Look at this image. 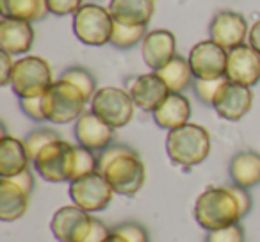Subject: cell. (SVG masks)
Returning a JSON list of instances; mask_svg holds the SVG:
<instances>
[{
  "label": "cell",
  "mask_w": 260,
  "mask_h": 242,
  "mask_svg": "<svg viewBox=\"0 0 260 242\" xmlns=\"http://www.w3.org/2000/svg\"><path fill=\"white\" fill-rule=\"evenodd\" d=\"M194 219L205 231L221 230V228L237 224L244 219L241 205L232 191V185L207 187L196 198Z\"/></svg>",
  "instance_id": "1"
},
{
  "label": "cell",
  "mask_w": 260,
  "mask_h": 242,
  "mask_svg": "<svg viewBox=\"0 0 260 242\" xmlns=\"http://www.w3.org/2000/svg\"><path fill=\"white\" fill-rule=\"evenodd\" d=\"M212 143L210 134L205 127L198 123H191L180 128L170 130L166 135V153L175 166L184 169L202 164L209 157Z\"/></svg>",
  "instance_id": "2"
},
{
  "label": "cell",
  "mask_w": 260,
  "mask_h": 242,
  "mask_svg": "<svg viewBox=\"0 0 260 242\" xmlns=\"http://www.w3.org/2000/svg\"><path fill=\"white\" fill-rule=\"evenodd\" d=\"M87 98L68 80H54L43 94V112L47 121L54 125H68L77 121L86 111Z\"/></svg>",
  "instance_id": "3"
},
{
  "label": "cell",
  "mask_w": 260,
  "mask_h": 242,
  "mask_svg": "<svg viewBox=\"0 0 260 242\" xmlns=\"http://www.w3.org/2000/svg\"><path fill=\"white\" fill-rule=\"evenodd\" d=\"M75 146L64 139L52 141L34 157L36 173L50 184L72 182L75 175Z\"/></svg>",
  "instance_id": "4"
},
{
  "label": "cell",
  "mask_w": 260,
  "mask_h": 242,
  "mask_svg": "<svg viewBox=\"0 0 260 242\" xmlns=\"http://www.w3.org/2000/svg\"><path fill=\"white\" fill-rule=\"evenodd\" d=\"M52 84H54V75L47 59L40 55H23L16 61L11 89L18 98L43 96Z\"/></svg>",
  "instance_id": "5"
},
{
  "label": "cell",
  "mask_w": 260,
  "mask_h": 242,
  "mask_svg": "<svg viewBox=\"0 0 260 242\" xmlns=\"http://www.w3.org/2000/svg\"><path fill=\"white\" fill-rule=\"evenodd\" d=\"M112 25L114 18L109 8L98 4H84L73 15V34L87 47H104L111 43Z\"/></svg>",
  "instance_id": "6"
},
{
  "label": "cell",
  "mask_w": 260,
  "mask_h": 242,
  "mask_svg": "<svg viewBox=\"0 0 260 242\" xmlns=\"http://www.w3.org/2000/svg\"><path fill=\"white\" fill-rule=\"evenodd\" d=\"M100 173L105 175L111 187L119 196H136L146 182V166L136 150L116 157Z\"/></svg>",
  "instance_id": "7"
},
{
  "label": "cell",
  "mask_w": 260,
  "mask_h": 242,
  "mask_svg": "<svg viewBox=\"0 0 260 242\" xmlns=\"http://www.w3.org/2000/svg\"><path fill=\"white\" fill-rule=\"evenodd\" d=\"M89 103L91 111L96 116H100L114 130L126 127L134 118L136 103L128 91L121 89V87H100L91 98Z\"/></svg>",
  "instance_id": "8"
},
{
  "label": "cell",
  "mask_w": 260,
  "mask_h": 242,
  "mask_svg": "<svg viewBox=\"0 0 260 242\" xmlns=\"http://www.w3.org/2000/svg\"><path fill=\"white\" fill-rule=\"evenodd\" d=\"M70 198L72 203L80 206L89 214L102 212L109 206V203L114 198V189L107 182L104 173L94 171L86 177H80L77 180L70 182Z\"/></svg>",
  "instance_id": "9"
},
{
  "label": "cell",
  "mask_w": 260,
  "mask_h": 242,
  "mask_svg": "<svg viewBox=\"0 0 260 242\" xmlns=\"http://www.w3.org/2000/svg\"><path fill=\"white\" fill-rule=\"evenodd\" d=\"M93 223L94 217L89 212L72 203V205L61 206L52 216L50 230L59 242H84L91 233Z\"/></svg>",
  "instance_id": "10"
},
{
  "label": "cell",
  "mask_w": 260,
  "mask_h": 242,
  "mask_svg": "<svg viewBox=\"0 0 260 242\" xmlns=\"http://www.w3.org/2000/svg\"><path fill=\"white\" fill-rule=\"evenodd\" d=\"M189 66L194 79H226L228 50L214 43L212 40H205L196 43L189 50Z\"/></svg>",
  "instance_id": "11"
},
{
  "label": "cell",
  "mask_w": 260,
  "mask_h": 242,
  "mask_svg": "<svg viewBox=\"0 0 260 242\" xmlns=\"http://www.w3.org/2000/svg\"><path fill=\"white\" fill-rule=\"evenodd\" d=\"M253 107L251 87L241 86L232 80L224 79L219 86L212 101V109L221 119L226 121H241Z\"/></svg>",
  "instance_id": "12"
},
{
  "label": "cell",
  "mask_w": 260,
  "mask_h": 242,
  "mask_svg": "<svg viewBox=\"0 0 260 242\" xmlns=\"http://www.w3.org/2000/svg\"><path fill=\"white\" fill-rule=\"evenodd\" d=\"M249 27L246 18L235 11H219L209 23V40L223 47L224 50H234L246 43Z\"/></svg>",
  "instance_id": "13"
},
{
  "label": "cell",
  "mask_w": 260,
  "mask_h": 242,
  "mask_svg": "<svg viewBox=\"0 0 260 242\" xmlns=\"http://www.w3.org/2000/svg\"><path fill=\"white\" fill-rule=\"evenodd\" d=\"M114 128L105 123L91 109L84 111V114L73 125V135H75L77 145L93 150L96 153H100L102 150L114 143Z\"/></svg>",
  "instance_id": "14"
},
{
  "label": "cell",
  "mask_w": 260,
  "mask_h": 242,
  "mask_svg": "<svg viewBox=\"0 0 260 242\" xmlns=\"http://www.w3.org/2000/svg\"><path fill=\"white\" fill-rule=\"evenodd\" d=\"M226 77L235 84L253 87L260 82V55L248 43L228 52Z\"/></svg>",
  "instance_id": "15"
},
{
  "label": "cell",
  "mask_w": 260,
  "mask_h": 242,
  "mask_svg": "<svg viewBox=\"0 0 260 242\" xmlns=\"http://www.w3.org/2000/svg\"><path fill=\"white\" fill-rule=\"evenodd\" d=\"M128 93L132 96V100H134L136 107L152 114L166 100L171 91L166 86V82L159 77V73L150 72L132 79V82L128 86Z\"/></svg>",
  "instance_id": "16"
},
{
  "label": "cell",
  "mask_w": 260,
  "mask_h": 242,
  "mask_svg": "<svg viewBox=\"0 0 260 242\" xmlns=\"http://www.w3.org/2000/svg\"><path fill=\"white\" fill-rule=\"evenodd\" d=\"M141 55L145 64L157 72L177 55V38L168 29L148 30L141 43Z\"/></svg>",
  "instance_id": "17"
},
{
  "label": "cell",
  "mask_w": 260,
  "mask_h": 242,
  "mask_svg": "<svg viewBox=\"0 0 260 242\" xmlns=\"http://www.w3.org/2000/svg\"><path fill=\"white\" fill-rule=\"evenodd\" d=\"M34 45L32 23L25 20H0V50L11 55H25Z\"/></svg>",
  "instance_id": "18"
},
{
  "label": "cell",
  "mask_w": 260,
  "mask_h": 242,
  "mask_svg": "<svg viewBox=\"0 0 260 242\" xmlns=\"http://www.w3.org/2000/svg\"><path fill=\"white\" fill-rule=\"evenodd\" d=\"M155 125L162 130H175L189 123L191 101L184 93H170L168 98L152 112Z\"/></svg>",
  "instance_id": "19"
},
{
  "label": "cell",
  "mask_w": 260,
  "mask_h": 242,
  "mask_svg": "<svg viewBox=\"0 0 260 242\" xmlns=\"http://www.w3.org/2000/svg\"><path fill=\"white\" fill-rule=\"evenodd\" d=\"M29 153L23 139L4 134L0 139V178H13L30 169Z\"/></svg>",
  "instance_id": "20"
},
{
  "label": "cell",
  "mask_w": 260,
  "mask_h": 242,
  "mask_svg": "<svg viewBox=\"0 0 260 242\" xmlns=\"http://www.w3.org/2000/svg\"><path fill=\"white\" fill-rule=\"evenodd\" d=\"M228 177L232 184L244 189L260 185V153L253 150L237 152L228 164Z\"/></svg>",
  "instance_id": "21"
},
{
  "label": "cell",
  "mask_w": 260,
  "mask_h": 242,
  "mask_svg": "<svg viewBox=\"0 0 260 242\" xmlns=\"http://www.w3.org/2000/svg\"><path fill=\"white\" fill-rule=\"evenodd\" d=\"M112 18L125 25H146L155 15V0H111Z\"/></svg>",
  "instance_id": "22"
},
{
  "label": "cell",
  "mask_w": 260,
  "mask_h": 242,
  "mask_svg": "<svg viewBox=\"0 0 260 242\" xmlns=\"http://www.w3.org/2000/svg\"><path fill=\"white\" fill-rule=\"evenodd\" d=\"M30 194L9 178H0V221L13 223L29 210Z\"/></svg>",
  "instance_id": "23"
},
{
  "label": "cell",
  "mask_w": 260,
  "mask_h": 242,
  "mask_svg": "<svg viewBox=\"0 0 260 242\" xmlns=\"http://www.w3.org/2000/svg\"><path fill=\"white\" fill-rule=\"evenodd\" d=\"M2 18L38 22L48 15L47 0H0Z\"/></svg>",
  "instance_id": "24"
},
{
  "label": "cell",
  "mask_w": 260,
  "mask_h": 242,
  "mask_svg": "<svg viewBox=\"0 0 260 242\" xmlns=\"http://www.w3.org/2000/svg\"><path fill=\"white\" fill-rule=\"evenodd\" d=\"M157 73L166 82V86L170 87L171 93H184L194 82V75L191 72L187 57H182L178 54L166 66L157 70Z\"/></svg>",
  "instance_id": "25"
},
{
  "label": "cell",
  "mask_w": 260,
  "mask_h": 242,
  "mask_svg": "<svg viewBox=\"0 0 260 242\" xmlns=\"http://www.w3.org/2000/svg\"><path fill=\"white\" fill-rule=\"evenodd\" d=\"M146 34H148L146 25H125L114 20L109 45H112L118 50H128V48H134L136 45H141Z\"/></svg>",
  "instance_id": "26"
},
{
  "label": "cell",
  "mask_w": 260,
  "mask_h": 242,
  "mask_svg": "<svg viewBox=\"0 0 260 242\" xmlns=\"http://www.w3.org/2000/svg\"><path fill=\"white\" fill-rule=\"evenodd\" d=\"M59 79L68 80V82H72L73 86L79 87V89L84 93V96L87 98V101H91V98H93L94 93L98 91L96 79H94L93 73H91L87 68H84V66H70V68H66L64 72L61 73Z\"/></svg>",
  "instance_id": "27"
},
{
  "label": "cell",
  "mask_w": 260,
  "mask_h": 242,
  "mask_svg": "<svg viewBox=\"0 0 260 242\" xmlns=\"http://www.w3.org/2000/svg\"><path fill=\"white\" fill-rule=\"evenodd\" d=\"M57 139H61V135L48 127H40V128L30 130L29 134L25 135V139H23L30 160H34V157H36L38 153L45 148V146L50 145L52 141H57Z\"/></svg>",
  "instance_id": "28"
},
{
  "label": "cell",
  "mask_w": 260,
  "mask_h": 242,
  "mask_svg": "<svg viewBox=\"0 0 260 242\" xmlns=\"http://www.w3.org/2000/svg\"><path fill=\"white\" fill-rule=\"evenodd\" d=\"M94 171H98V153L77 145L75 146V175H73V180H77V178H80V177H86V175H89V173H94Z\"/></svg>",
  "instance_id": "29"
},
{
  "label": "cell",
  "mask_w": 260,
  "mask_h": 242,
  "mask_svg": "<svg viewBox=\"0 0 260 242\" xmlns=\"http://www.w3.org/2000/svg\"><path fill=\"white\" fill-rule=\"evenodd\" d=\"M224 82V79H194L192 82V91L194 96L207 107H212L214 96H216L219 86Z\"/></svg>",
  "instance_id": "30"
},
{
  "label": "cell",
  "mask_w": 260,
  "mask_h": 242,
  "mask_svg": "<svg viewBox=\"0 0 260 242\" xmlns=\"http://www.w3.org/2000/svg\"><path fill=\"white\" fill-rule=\"evenodd\" d=\"M205 242H246V230L241 223L221 230L207 231Z\"/></svg>",
  "instance_id": "31"
},
{
  "label": "cell",
  "mask_w": 260,
  "mask_h": 242,
  "mask_svg": "<svg viewBox=\"0 0 260 242\" xmlns=\"http://www.w3.org/2000/svg\"><path fill=\"white\" fill-rule=\"evenodd\" d=\"M112 231L125 237L128 242H150L148 230L141 223H136V221H125V223L116 224L112 228Z\"/></svg>",
  "instance_id": "32"
},
{
  "label": "cell",
  "mask_w": 260,
  "mask_h": 242,
  "mask_svg": "<svg viewBox=\"0 0 260 242\" xmlns=\"http://www.w3.org/2000/svg\"><path fill=\"white\" fill-rule=\"evenodd\" d=\"M18 103H20L22 112L29 119H32V121H36V123H43V121H47L45 112H43V96L18 98Z\"/></svg>",
  "instance_id": "33"
},
{
  "label": "cell",
  "mask_w": 260,
  "mask_h": 242,
  "mask_svg": "<svg viewBox=\"0 0 260 242\" xmlns=\"http://www.w3.org/2000/svg\"><path fill=\"white\" fill-rule=\"evenodd\" d=\"M47 6L50 15L73 16L84 6V0H47Z\"/></svg>",
  "instance_id": "34"
},
{
  "label": "cell",
  "mask_w": 260,
  "mask_h": 242,
  "mask_svg": "<svg viewBox=\"0 0 260 242\" xmlns=\"http://www.w3.org/2000/svg\"><path fill=\"white\" fill-rule=\"evenodd\" d=\"M132 150L134 148H130L128 145H123V143H112L111 146H107V148L98 153V171H104L105 166H107L109 162H112L116 157L132 152Z\"/></svg>",
  "instance_id": "35"
},
{
  "label": "cell",
  "mask_w": 260,
  "mask_h": 242,
  "mask_svg": "<svg viewBox=\"0 0 260 242\" xmlns=\"http://www.w3.org/2000/svg\"><path fill=\"white\" fill-rule=\"evenodd\" d=\"M15 64H16L15 55L0 50V84H2V86H11Z\"/></svg>",
  "instance_id": "36"
},
{
  "label": "cell",
  "mask_w": 260,
  "mask_h": 242,
  "mask_svg": "<svg viewBox=\"0 0 260 242\" xmlns=\"http://www.w3.org/2000/svg\"><path fill=\"white\" fill-rule=\"evenodd\" d=\"M111 231H112V228H109L104 221H100V219H96V217H94L91 233L87 235V238L84 242H104L105 238L109 237V233H111Z\"/></svg>",
  "instance_id": "37"
},
{
  "label": "cell",
  "mask_w": 260,
  "mask_h": 242,
  "mask_svg": "<svg viewBox=\"0 0 260 242\" xmlns=\"http://www.w3.org/2000/svg\"><path fill=\"white\" fill-rule=\"evenodd\" d=\"M232 191H234L235 196H237L239 205H241V210H242V216L246 217L249 214V210H251V206H253V199H251V196H249L248 189L239 187V185L232 184Z\"/></svg>",
  "instance_id": "38"
},
{
  "label": "cell",
  "mask_w": 260,
  "mask_h": 242,
  "mask_svg": "<svg viewBox=\"0 0 260 242\" xmlns=\"http://www.w3.org/2000/svg\"><path fill=\"white\" fill-rule=\"evenodd\" d=\"M9 180H13L16 185H20V187H22L25 192L32 194V191H34V177H32V173H30V169L23 171V173H20V175H16V177L9 178Z\"/></svg>",
  "instance_id": "39"
},
{
  "label": "cell",
  "mask_w": 260,
  "mask_h": 242,
  "mask_svg": "<svg viewBox=\"0 0 260 242\" xmlns=\"http://www.w3.org/2000/svg\"><path fill=\"white\" fill-rule=\"evenodd\" d=\"M248 45L256 50V54L260 55V18L249 27V34H248Z\"/></svg>",
  "instance_id": "40"
},
{
  "label": "cell",
  "mask_w": 260,
  "mask_h": 242,
  "mask_svg": "<svg viewBox=\"0 0 260 242\" xmlns=\"http://www.w3.org/2000/svg\"><path fill=\"white\" fill-rule=\"evenodd\" d=\"M104 242H128V240H126L125 237H121L119 233H116V231H111V233H109V237L105 238Z\"/></svg>",
  "instance_id": "41"
}]
</instances>
